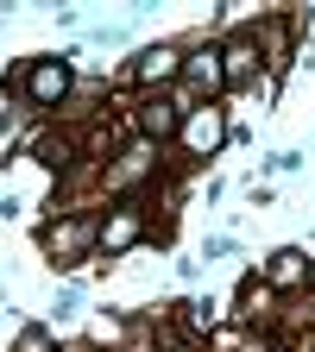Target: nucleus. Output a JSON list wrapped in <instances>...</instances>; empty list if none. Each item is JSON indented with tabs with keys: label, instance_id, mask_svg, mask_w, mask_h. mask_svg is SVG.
<instances>
[{
	"label": "nucleus",
	"instance_id": "f257e3e1",
	"mask_svg": "<svg viewBox=\"0 0 315 352\" xmlns=\"http://www.w3.org/2000/svg\"><path fill=\"white\" fill-rule=\"evenodd\" d=\"M183 145L196 157H214L221 145H227V113H221V107H190L183 113Z\"/></svg>",
	"mask_w": 315,
	"mask_h": 352
},
{
	"label": "nucleus",
	"instance_id": "f03ea898",
	"mask_svg": "<svg viewBox=\"0 0 315 352\" xmlns=\"http://www.w3.org/2000/svg\"><path fill=\"white\" fill-rule=\"evenodd\" d=\"M26 95H32V107H51V101H63V95H70V63H57V57L32 63V76H26Z\"/></svg>",
	"mask_w": 315,
	"mask_h": 352
},
{
	"label": "nucleus",
	"instance_id": "7ed1b4c3",
	"mask_svg": "<svg viewBox=\"0 0 315 352\" xmlns=\"http://www.w3.org/2000/svg\"><path fill=\"white\" fill-rule=\"evenodd\" d=\"M132 239H139V214H132V208H114V214L101 220V233H95L101 252H126Z\"/></svg>",
	"mask_w": 315,
	"mask_h": 352
},
{
	"label": "nucleus",
	"instance_id": "20e7f679",
	"mask_svg": "<svg viewBox=\"0 0 315 352\" xmlns=\"http://www.w3.org/2000/svg\"><path fill=\"white\" fill-rule=\"evenodd\" d=\"M170 76H183V57H176V51H164V44H158V51L139 57V82H170Z\"/></svg>",
	"mask_w": 315,
	"mask_h": 352
},
{
	"label": "nucleus",
	"instance_id": "39448f33",
	"mask_svg": "<svg viewBox=\"0 0 315 352\" xmlns=\"http://www.w3.org/2000/svg\"><path fill=\"white\" fill-rule=\"evenodd\" d=\"M265 277H272L278 289H296V283H303V252H290V245L272 252V271H265Z\"/></svg>",
	"mask_w": 315,
	"mask_h": 352
},
{
	"label": "nucleus",
	"instance_id": "423d86ee",
	"mask_svg": "<svg viewBox=\"0 0 315 352\" xmlns=\"http://www.w3.org/2000/svg\"><path fill=\"white\" fill-rule=\"evenodd\" d=\"M183 76H190L196 88H221V82H227V69H221V57H214V51L190 57V63H183Z\"/></svg>",
	"mask_w": 315,
	"mask_h": 352
},
{
	"label": "nucleus",
	"instance_id": "0eeeda50",
	"mask_svg": "<svg viewBox=\"0 0 315 352\" xmlns=\"http://www.w3.org/2000/svg\"><path fill=\"white\" fill-rule=\"evenodd\" d=\"M82 239H88V227H82V220H63V227H51V252H63V258H57V264H76V258H70V252H76V245H82Z\"/></svg>",
	"mask_w": 315,
	"mask_h": 352
},
{
	"label": "nucleus",
	"instance_id": "6e6552de",
	"mask_svg": "<svg viewBox=\"0 0 315 352\" xmlns=\"http://www.w3.org/2000/svg\"><path fill=\"white\" fill-rule=\"evenodd\" d=\"M139 126L152 132V139H164V132H176V107H170V101H152V107L139 113Z\"/></svg>",
	"mask_w": 315,
	"mask_h": 352
},
{
	"label": "nucleus",
	"instance_id": "1a4fd4ad",
	"mask_svg": "<svg viewBox=\"0 0 315 352\" xmlns=\"http://www.w3.org/2000/svg\"><path fill=\"white\" fill-rule=\"evenodd\" d=\"M13 352H51V333H44V327H26Z\"/></svg>",
	"mask_w": 315,
	"mask_h": 352
},
{
	"label": "nucleus",
	"instance_id": "9d476101",
	"mask_svg": "<svg viewBox=\"0 0 315 352\" xmlns=\"http://www.w3.org/2000/svg\"><path fill=\"white\" fill-rule=\"evenodd\" d=\"M38 157H44V164L57 170V164H63V139H44V145H38Z\"/></svg>",
	"mask_w": 315,
	"mask_h": 352
}]
</instances>
